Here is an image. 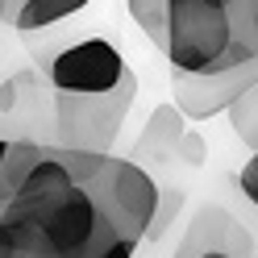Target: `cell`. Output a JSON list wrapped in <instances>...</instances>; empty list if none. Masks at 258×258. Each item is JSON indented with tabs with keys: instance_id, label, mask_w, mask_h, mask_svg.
<instances>
[{
	"instance_id": "obj_9",
	"label": "cell",
	"mask_w": 258,
	"mask_h": 258,
	"mask_svg": "<svg viewBox=\"0 0 258 258\" xmlns=\"http://www.w3.org/2000/svg\"><path fill=\"white\" fill-rule=\"evenodd\" d=\"M175 258H241V254L229 250V246H221V241H213V217H208V208H204Z\"/></svg>"
},
{
	"instance_id": "obj_6",
	"label": "cell",
	"mask_w": 258,
	"mask_h": 258,
	"mask_svg": "<svg viewBox=\"0 0 258 258\" xmlns=\"http://www.w3.org/2000/svg\"><path fill=\"white\" fill-rule=\"evenodd\" d=\"M183 121H187V117L175 108V100H171V104H158V108L150 112V125H146V134H142L134 158H154V163H171V158H179L183 138H187Z\"/></svg>"
},
{
	"instance_id": "obj_4",
	"label": "cell",
	"mask_w": 258,
	"mask_h": 258,
	"mask_svg": "<svg viewBox=\"0 0 258 258\" xmlns=\"http://www.w3.org/2000/svg\"><path fill=\"white\" fill-rule=\"evenodd\" d=\"M134 75L129 71L125 54L117 50L112 42L104 38H84V42H71L50 58L46 67V84L50 92H112L121 88L125 79Z\"/></svg>"
},
{
	"instance_id": "obj_15",
	"label": "cell",
	"mask_w": 258,
	"mask_h": 258,
	"mask_svg": "<svg viewBox=\"0 0 258 258\" xmlns=\"http://www.w3.org/2000/svg\"><path fill=\"white\" fill-rule=\"evenodd\" d=\"M5 125H9V121H5V117H0V138H9V134H5Z\"/></svg>"
},
{
	"instance_id": "obj_14",
	"label": "cell",
	"mask_w": 258,
	"mask_h": 258,
	"mask_svg": "<svg viewBox=\"0 0 258 258\" xmlns=\"http://www.w3.org/2000/svg\"><path fill=\"white\" fill-rule=\"evenodd\" d=\"M17 9H21V0H0V25H13Z\"/></svg>"
},
{
	"instance_id": "obj_11",
	"label": "cell",
	"mask_w": 258,
	"mask_h": 258,
	"mask_svg": "<svg viewBox=\"0 0 258 258\" xmlns=\"http://www.w3.org/2000/svg\"><path fill=\"white\" fill-rule=\"evenodd\" d=\"M229 125H233V134H237L241 146L258 150V88H250V92L229 108Z\"/></svg>"
},
{
	"instance_id": "obj_2",
	"label": "cell",
	"mask_w": 258,
	"mask_h": 258,
	"mask_svg": "<svg viewBox=\"0 0 258 258\" xmlns=\"http://www.w3.org/2000/svg\"><path fill=\"white\" fill-rule=\"evenodd\" d=\"M163 58L171 62L175 75H213L254 62L241 54L229 0H167Z\"/></svg>"
},
{
	"instance_id": "obj_3",
	"label": "cell",
	"mask_w": 258,
	"mask_h": 258,
	"mask_svg": "<svg viewBox=\"0 0 258 258\" xmlns=\"http://www.w3.org/2000/svg\"><path fill=\"white\" fill-rule=\"evenodd\" d=\"M138 75H129L112 92H50V146L88 150V154H112V142L121 138V125L134 108Z\"/></svg>"
},
{
	"instance_id": "obj_5",
	"label": "cell",
	"mask_w": 258,
	"mask_h": 258,
	"mask_svg": "<svg viewBox=\"0 0 258 258\" xmlns=\"http://www.w3.org/2000/svg\"><path fill=\"white\" fill-rule=\"evenodd\" d=\"M250 88H258V58L229 67V71H213V75H175L171 71L175 108L187 121H208L217 112H229Z\"/></svg>"
},
{
	"instance_id": "obj_12",
	"label": "cell",
	"mask_w": 258,
	"mask_h": 258,
	"mask_svg": "<svg viewBox=\"0 0 258 258\" xmlns=\"http://www.w3.org/2000/svg\"><path fill=\"white\" fill-rule=\"evenodd\" d=\"M179 204H183V191L163 187V200H158V213H154V225H150V237H163V233H167V225L175 221Z\"/></svg>"
},
{
	"instance_id": "obj_7",
	"label": "cell",
	"mask_w": 258,
	"mask_h": 258,
	"mask_svg": "<svg viewBox=\"0 0 258 258\" xmlns=\"http://www.w3.org/2000/svg\"><path fill=\"white\" fill-rule=\"evenodd\" d=\"M46 142H29V138H0V217L5 208L17 200V191L25 183L29 167L42 158Z\"/></svg>"
},
{
	"instance_id": "obj_1",
	"label": "cell",
	"mask_w": 258,
	"mask_h": 258,
	"mask_svg": "<svg viewBox=\"0 0 258 258\" xmlns=\"http://www.w3.org/2000/svg\"><path fill=\"white\" fill-rule=\"evenodd\" d=\"M0 221H13V225H21V229H29L54 258H96L108 241L125 237V233H117V225L108 221L104 204L79 179L71 187L42 191V196H17L5 208Z\"/></svg>"
},
{
	"instance_id": "obj_13",
	"label": "cell",
	"mask_w": 258,
	"mask_h": 258,
	"mask_svg": "<svg viewBox=\"0 0 258 258\" xmlns=\"http://www.w3.org/2000/svg\"><path fill=\"white\" fill-rule=\"evenodd\" d=\"M237 183H241V196H246V200H250V204L258 208V154H250V163L241 167Z\"/></svg>"
},
{
	"instance_id": "obj_10",
	"label": "cell",
	"mask_w": 258,
	"mask_h": 258,
	"mask_svg": "<svg viewBox=\"0 0 258 258\" xmlns=\"http://www.w3.org/2000/svg\"><path fill=\"white\" fill-rule=\"evenodd\" d=\"M125 9L134 17V25H142V34L158 50H167V0H125Z\"/></svg>"
},
{
	"instance_id": "obj_8",
	"label": "cell",
	"mask_w": 258,
	"mask_h": 258,
	"mask_svg": "<svg viewBox=\"0 0 258 258\" xmlns=\"http://www.w3.org/2000/svg\"><path fill=\"white\" fill-rule=\"evenodd\" d=\"M88 5L92 0H21V9H17V17H13L9 29H17V34H38L46 25H58V21L75 17V13H84Z\"/></svg>"
}]
</instances>
